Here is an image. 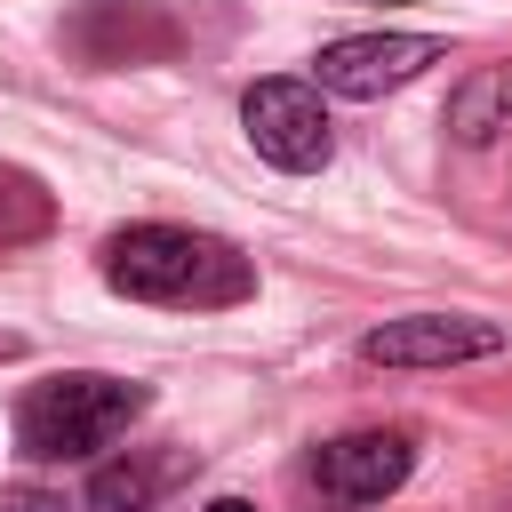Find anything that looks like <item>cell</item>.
Returning a JSON list of instances; mask_svg holds the SVG:
<instances>
[{
	"instance_id": "obj_10",
	"label": "cell",
	"mask_w": 512,
	"mask_h": 512,
	"mask_svg": "<svg viewBox=\"0 0 512 512\" xmlns=\"http://www.w3.org/2000/svg\"><path fill=\"white\" fill-rule=\"evenodd\" d=\"M56 224V192L32 168H0V248H24Z\"/></svg>"
},
{
	"instance_id": "obj_11",
	"label": "cell",
	"mask_w": 512,
	"mask_h": 512,
	"mask_svg": "<svg viewBox=\"0 0 512 512\" xmlns=\"http://www.w3.org/2000/svg\"><path fill=\"white\" fill-rule=\"evenodd\" d=\"M0 512H72L64 496H48V488H8L0 496Z\"/></svg>"
},
{
	"instance_id": "obj_9",
	"label": "cell",
	"mask_w": 512,
	"mask_h": 512,
	"mask_svg": "<svg viewBox=\"0 0 512 512\" xmlns=\"http://www.w3.org/2000/svg\"><path fill=\"white\" fill-rule=\"evenodd\" d=\"M448 136H456L464 152H488V144L512 136V56L456 80V96H448Z\"/></svg>"
},
{
	"instance_id": "obj_5",
	"label": "cell",
	"mask_w": 512,
	"mask_h": 512,
	"mask_svg": "<svg viewBox=\"0 0 512 512\" xmlns=\"http://www.w3.org/2000/svg\"><path fill=\"white\" fill-rule=\"evenodd\" d=\"M512 336L504 320H480V312H408V320H384L360 336V360L368 368H456V360H496Z\"/></svg>"
},
{
	"instance_id": "obj_7",
	"label": "cell",
	"mask_w": 512,
	"mask_h": 512,
	"mask_svg": "<svg viewBox=\"0 0 512 512\" xmlns=\"http://www.w3.org/2000/svg\"><path fill=\"white\" fill-rule=\"evenodd\" d=\"M448 48L432 32H344L312 56L320 88L328 96H384V88H408L424 64H440Z\"/></svg>"
},
{
	"instance_id": "obj_8",
	"label": "cell",
	"mask_w": 512,
	"mask_h": 512,
	"mask_svg": "<svg viewBox=\"0 0 512 512\" xmlns=\"http://www.w3.org/2000/svg\"><path fill=\"white\" fill-rule=\"evenodd\" d=\"M184 472H192V448H168V456H112V464H96V480H88V512H152Z\"/></svg>"
},
{
	"instance_id": "obj_6",
	"label": "cell",
	"mask_w": 512,
	"mask_h": 512,
	"mask_svg": "<svg viewBox=\"0 0 512 512\" xmlns=\"http://www.w3.org/2000/svg\"><path fill=\"white\" fill-rule=\"evenodd\" d=\"M176 40H184V24L160 0H80L64 16V48L80 64H96V72H112V64H160V56H176Z\"/></svg>"
},
{
	"instance_id": "obj_2",
	"label": "cell",
	"mask_w": 512,
	"mask_h": 512,
	"mask_svg": "<svg viewBox=\"0 0 512 512\" xmlns=\"http://www.w3.org/2000/svg\"><path fill=\"white\" fill-rule=\"evenodd\" d=\"M144 408H152V392L128 384V376H96V368L40 376V384H24V400H16V456H32V464L96 456V448L128 440V424H136Z\"/></svg>"
},
{
	"instance_id": "obj_12",
	"label": "cell",
	"mask_w": 512,
	"mask_h": 512,
	"mask_svg": "<svg viewBox=\"0 0 512 512\" xmlns=\"http://www.w3.org/2000/svg\"><path fill=\"white\" fill-rule=\"evenodd\" d=\"M200 512H256L248 496H216V504H200Z\"/></svg>"
},
{
	"instance_id": "obj_3",
	"label": "cell",
	"mask_w": 512,
	"mask_h": 512,
	"mask_svg": "<svg viewBox=\"0 0 512 512\" xmlns=\"http://www.w3.org/2000/svg\"><path fill=\"white\" fill-rule=\"evenodd\" d=\"M416 472V432H336V440H320L304 464H296V488L312 496V512H368V504H384L400 480Z\"/></svg>"
},
{
	"instance_id": "obj_4",
	"label": "cell",
	"mask_w": 512,
	"mask_h": 512,
	"mask_svg": "<svg viewBox=\"0 0 512 512\" xmlns=\"http://www.w3.org/2000/svg\"><path fill=\"white\" fill-rule=\"evenodd\" d=\"M240 128H248V144H256L272 168H288V176H312V168H328V152H336L328 104H320L312 80H256V88L240 96Z\"/></svg>"
},
{
	"instance_id": "obj_1",
	"label": "cell",
	"mask_w": 512,
	"mask_h": 512,
	"mask_svg": "<svg viewBox=\"0 0 512 512\" xmlns=\"http://www.w3.org/2000/svg\"><path fill=\"white\" fill-rule=\"evenodd\" d=\"M104 288L136 296V304H168V312H224L256 296V256L232 248L224 232H192V224H128L104 240Z\"/></svg>"
}]
</instances>
